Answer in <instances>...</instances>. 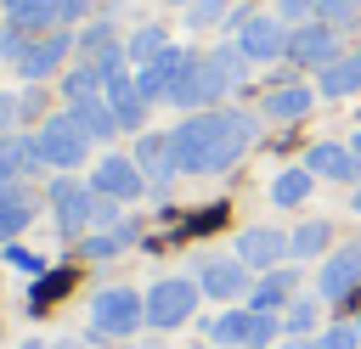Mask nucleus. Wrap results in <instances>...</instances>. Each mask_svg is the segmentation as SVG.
<instances>
[{
	"label": "nucleus",
	"instance_id": "ddd939ff",
	"mask_svg": "<svg viewBox=\"0 0 361 349\" xmlns=\"http://www.w3.org/2000/svg\"><path fill=\"white\" fill-rule=\"evenodd\" d=\"M96 191L102 197H135L141 191V163L135 158H102L96 163Z\"/></svg>",
	"mask_w": 361,
	"mask_h": 349
},
{
	"label": "nucleus",
	"instance_id": "9b49d317",
	"mask_svg": "<svg viewBox=\"0 0 361 349\" xmlns=\"http://www.w3.org/2000/svg\"><path fill=\"white\" fill-rule=\"evenodd\" d=\"M355 90H361V51H344L338 62H327L316 73V96H327V101H344Z\"/></svg>",
	"mask_w": 361,
	"mask_h": 349
},
{
	"label": "nucleus",
	"instance_id": "b1692460",
	"mask_svg": "<svg viewBox=\"0 0 361 349\" xmlns=\"http://www.w3.org/2000/svg\"><path fill=\"white\" fill-rule=\"evenodd\" d=\"M316 17L333 28H350V23H361V0H316Z\"/></svg>",
	"mask_w": 361,
	"mask_h": 349
},
{
	"label": "nucleus",
	"instance_id": "a878e982",
	"mask_svg": "<svg viewBox=\"0 0 361 349\" xmlns=\"http://www.w3.org/2000/svg\"><path fill=\"white\" fill-rule=\"evenodd\" d=\"M62 51H68V39H45V45H34V51H28V68H23V73H34V79H39L45 68H56V62H62Z\"/></svg>",
	"mask_w": 361,
	"mask_h": 349
},
{
	"label": "nucleus",
	"instance_id": "dca6fc26",
	"mask_svg": "<svg viewBox=\"0 0 361 349\" xmlns=\"http://www.w3.org/2000/svg\"><path fill=\"white\" fill-rule=\"evenodd\" d=\"M288 248H293V265L299 259H327L333 253V225L327 220H305V225L288 231Z\"/></svg>",
	"mask_w": 361,
	"mask_h": 349
},
{
	"label": "nucleus",
	"instance_id": "6ab92c4d",
	"mask_svg": "<svg viewBox=\"0 0 361 349\" xmlns=\"http://www.w3.org/2000/svg\"><path fill=\"white\" fill-rule=\"evenodd\" d=\"M73 124H79L85 135H96V141L118 129V118H113V107H107V101H96V96H85V101L73 107Z\"/></svg>",
	"mask_w": 361,
	"mask_h": 349
},
{
	"label": "nucleus",
	"instance_id": "f257e3e1",
	"mask_svg": "<svg viewBox=\"0 0 361 349\" xmlns=\"http://www.w3.org/2000/svg\"><path fill=\"white\" fill-rule=\"evenodd\" d=\"M254 135H259V124H254L248 113H226V107L192 113V118L169 135L175 169H180V174H220V169H231V163L254 146Z\"/></svg>",
	"mask_w": 361,
	"mask_h": 349
},
{
	"label": "nucleus",
	"instance_id": "0eeeda50",
	"mask_svg": "<svg viewBox=\"0 0 361 349\" xmlns=\"http://www.w3.org/2000/svg\"><path fill=\"white\" fill-rule=\"evenodd\" d=\"M90 321H96V332H113V338H124V332H135V326L147 321V298H135L130 287H107V293L96 298Z\"/></svg>",
	"mask_w": 361,
	"mask_h": 349
},
{
	"label": "nucleus",
	"instance_id": "f3484780",
	"mask_svg": "<svg viewBox=\"0 0 361 349\" xmlns=\"http://www.w3.org/2000/svg\"><path fill=\"white\" fill-rule=\"evenodd\" d=\"M310 191H316V174H310L305 163H293V169H282V174L271 180V203H276V208H293V203H305Z\"/></svg>",
	"mask_w": 361,
	"mask_h": 349
},
{
	"label": "nucleus",
	"instance_id": "7ed1b4c3",
	"mask_svg": "<svg viewBox=\"0 0 361 349\" xmlns=\"http://www.w3.org/2000/svg\"><path fill=\"white\" fill-rule=\"evenodd\" d=\"M338 56H344V39H338V28H333V23H322V17L293 23V34H288V62H293V68L322 73V68H327V62H338Z\"/></svg>",
	"mask_w": 361,
	"mask_h": 349
},
{
	"label": "nucleus",
	"instance_id": "39448f33",
	"mask_svg": "<svg viewBox=\"0 0 361 349\" xmlns=\"http://www.w3.org/2000/svg\"><path fill=\"white\" fill-rule=\"evenodd\" d=\"M197 281H186V276H169V281H158L152 293H147V321L152 326H180L192 310H197Z\"/></svg>",
	"mask_w": 361,
	"mask_h": 349
},
{
	"label": "nucleus",
	"instance_id": "bb28decb",
	"mask_svg": "<svg viewBox=\"0 0 361 349\" xmlns=\"http://www.w3.org/2000/svg\"><path fill=\"white\" fill-rule=\"evenodd\" d=\"M209 56H214V68L226 73V84H237V79L248 73V56H243L237 45H220V51H209Z\"/></svg>",
	"mask_w": 361,
	"mask_h": 349
},
{
	"label": "nucleus",
	"instance_id": "20e7f679",
	"mask_svg": "<svg viewBox=\"0 0 361 349\" xmlns=\"http://www.w3.org/2000/svg\"><path fill=\"white\" fill-rule=\"evenodd\" d=\"M350 293H361V236L338 242V248L322 259V270H316V298H322V304H338V298H350Z\"/></svg>",
	"mask_w": 361,
	"mask_h": 349
},
{
	"label": "nucleus",
	"instance_id": "a211bd4d",
	"mask_svg": "<svg viewBox=\"0 0 361 349\" xmlns=\"http://www.w3.org/2000/svg\"><path fill=\"white\" fill-rule=\"evenodd\" d=\"M282 332L288 338H316L322 332V298H293L282 310Z\"/></svg>",
	"mask_w": 361,
	"mask_h": 349
},
{
	"label": "nucleus",
	"instance_id": "4468645a",
	"mask_svg": "<svg viewBox=\"0 0 361 349\" xmlns=\"http://www.w3.org/2000/svg\"><path fill=\"white\" fill-rule=\"evenodd\" d=\"M310 107H316V90L310 84H276L265 96V118H276V124H299Z\"/></svg>",
	"mask_w": 361,
	"mask_h": 349
},
{
	"label": "nucleus",
	"instance_id": "473e14b6",
	"mask_svg": "<svg viewBox=\"0 0 361 349\" xmlns=\"http://www.w3.org/2000/svg\"><path fill=\"white\" fill-rule=\"evenodd\" d=\"M175 6H192V0H175Z\"/></svg>",
	"mask_w": 361,
	"mask_h": 349
},
{
	"label": "nucleus",
	"instance_id": "72a5a7b5",
	"mask_svg": "<svg viewBox=\"0 0 361 349\" xmlns=\"http://www.w3.org/2000/svg\"><path fill=\"white\" fill-rule=\"evenodd\" d=\"M355 51H361V39H355Z\"/></svg>",
	"mask_w": 361,
	"mask_h": 349
},
{
	"label": "nucleus",
	"instance_id": "423d86ee",
	"mask_svg": "<svg viewBox=\"0 0 361 349\" xmlns=\"http://www.w3.org/2000/svg\"><path fill=\"white\" fill-rule=\"evenodd\" d=\"M237 259L248 265V270H276V265H288L293 259V248H288V231H276V225H248L243 236H237Z\"/></svg>",
	"mask_w": 361,
	"mask_h": 349
},
{
	"label": "nucleus",
	"instance_id": "c756f323",
	"mask_svg": "<svg viewBox=\"0 0 361 349\" xmlns=\"http://www.w3.org/2000/svg\"><path fill=\"white\" fill-rule=\"evenodd\" d=\"M350 152H355V158H361V129H355V135H350Z\"/></svg>",
	"mask_w": 361,
	"mask_h": 349
},
{
	"label": "nucleus",
	"instance_id": "2f4dec72",
	"mask_svg": "<svg viewBox=\"0 0 361 349\" xmlns=\"http://www.w3.org/2000/svg\"><path fill=\"white\" fill-rule=\"evenodd\" d=\"M350 321H355V332H361V310H355V315H350Z\"/></svg>",
	"mask_w": 361,
	"mask_h": 349
},
{
	"label": "nucleus",
	"instance_id": "f03ea898",
	"mask_svg": "<svg viewBox=\"0 0 361 349\" xmlns=\"http://www.w3.org/2000/svg\"><path fill=\"white\" fill-rule=\"evenodd\" d=\"M237 23V51L248 56V62H276V56H288V17H265V11H237L231 17Z\"/></svg>",
	"mask_w": 361,
	"mask_h": 349
},
{
	"label": "nucleus",
	"instance_id": "4be33fe9",
	"mask_svg": "<svg viewBox=\"0 0 361 349\" xmlns=\"http://www.w3.org/2000/svg\"><path fill=\"white\" fill-rule=\"evenodd\" d=\"M310 343L316 349H361V332H355V321H327Z\"/></svg>",
	"mask_w": 361,
	"mask_h": 349
},
{
	"label": "nucleus",
	"instance_id": "412c9836",
	"mask_svg": "<svg viewBox=\"0 0 361 349\" xmlns=\"http://www.w3.org/2000/svg\"><path fill=\"white\" fill-rule=\"evenodd\" d=\"M282 338V315H265V310H248V338L243 349H271Z\"/></svg>",
	"mask_w": 361,
	"mask_h": 349
},
{
	"label": "nucleus",
	"instance_id": "f8f14e48",
	"mask_svg": "<svg viewBox=\"0 0 361 349\" xmlns=\"http://www.w3.org/2000/svg\"><path fill=\"white\" fill-rule=\"evenodd\" d=\"M39 152L51 158V163H79L85 158V129L73 124V118H56V124H45V135H39Z\"/></svg>",
	"mask_w": 361,
	"mask_h": 349
},
{
	"label": "nucleus",
	"instance_id": "cd10ccee",
	"mask_svg": "<svg viewBox=\"0 0 361 349\" xmlns=\"http://www.w3.org/2000/svg\"><path fill=\"white\" fill-rule=\"evenodd\" d=\"M276 6H282L288 23H310V17H316V0H276Z\"/></svg>",
	"mask_w": 361,
	"mask_h": 349
},
{
	"label": "nucleus",
	"instance_id": "7c9ffc66",
	"mask_svg": "<svg viewBox=\"0 0 361 349\" xmlns=\"http://www.w3.org/2000/svg\"><path fill=\"white\" fill-rule=\"evenodd\" d=\"M288 349H316V343H310V338H293V343H288Z\"/></svg>",
	"mask_w": 361,
	"mask_h": 349
},
{
	"label": "nucleus",
	"instance_id": "6e6552de",
	"mask_svg": "<svg viewBox=\"0 0 361 349\" xmlns=\"http://www.w3.org/2000/svg\"><path fill=\"white\" fill-rule=\"evenodd\" d=\"M305 169L316 180H333V186H361V158L350 152V141H316L305 152Z\"/></svg>",
	"mask_w": 361,
	"mask_h": 349
},
{
	"label": "nucleus",
	"instance_id": "aec40b11",
	"mask_svg": "<svg viewBox=\"0 0 361 349\" xmlns=\"http://www.w3.org/2000/svg\"><path fill=\"white\" fill-rule=\"evenodd\" d=\"M209 338L226 343V349H243V338H248V310H226V315H214V321H209Z\"/></svg>",
	"mask_w": 361,
	"mask_h": 349
},
{
	"label": "nucleus",
	"instance_id": "2eb2a0df",
	"mask_svg": "<svg viewBox=\"0 0 361 349\" xmlns=\"http://www.w3.org/2000/svg\"><path fill=\"white\" fill-rule=\"evenodd\" d=\"M135 163H141V174H147L152 186H169V174H175V146H169V135H141Z\"/></svg>",
	"mask_w": 361,
	"mask_h": 349
},
{
	"label": "nucleus",
	"instance_id": "5701e85b",
	"mask_svg": "<svg viewBox=\"0 0 361 349\" xmlns=\"http://www.w3.org/2000/svg\"><path fill=\"white\" fill-rule=\"evenodd\" d=\"M226 17H237L226 0H192V6H186V23H192V28H214V23H226Z\"/></svg>",
	"mask_w": 361,
	"mask_h": 349
},
{
	"label": "nucleus",
	"instance_id": "393cba45",
	"mask_svg": "<svg viewBox=\"0 0 361 349\" xmlns=\"http://www.w3.org/2000/svg\"><path fill=\"white\" fill-rule=\"evenodd\" d=\"M164 51H169L164 28H141V34L130 39V56H135V62H152V56H164Z\"/></svg>",
	"mask_w": 361,
	"mask_h": 349
},
{
	"label": "nucleus",
	"instance_id": "1a4fd4ad",
	"mask_svg": "<svg viewBox=\"0 0 361 349\" xmlns=\"http://www.w3.org/2000/svg\"><path fill=\"white\" fill-rule=\"evenodd\" d=\"M248 265L243 259H203L197 265V287L209 293V298H243L248 293Z\"/></svg>",
	"mask_w": 361,
	"mask_h": 349
},
{
	"label": "nucleus",
	"instance_id": "c85d7f7f",
	"mask_svg": "<svg viewBox=\"0 0 361 349\" xmlns=\"http://www.w3.org/2000/svg\"><path fill=\"white\" fill-rule=\"evenodd\" d=\"M350 208H355V214H361V186H350Z\"/></svg>",
	"mask_w": 361,
	"mask_h": 349
},
{
	"label": "nucleus",
	"instance_id": "9d476101",
	"mask_svg": "<svg viewBox=\"0 0 361 349\" xmlns=\"http://www.w3.org/2000/svg\"><path fill=\"white\" fill-rule=\"evenodd\" d=\"M293 293H299V276L288 270V265H276V270H265L254 287H248V310H265V315H282L288 304H293Z\"/></svg>",
	"mask_w": 361,
	"mask_h": 349
}]
</instances>
